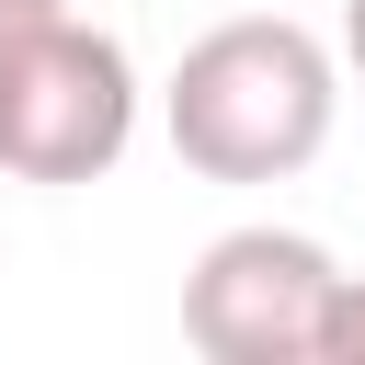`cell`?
<instances>
[{"mask_svg":"<svg viewBox=\"0 0 365 365\" xmlns=\"http://www.w3.org/2000/svg\"><path fill=\"white\" fill-rule=\"evenodd\" d=\"M331 114H342V46H319L285 11H240L194 34L182 68L160 80L171 160L205 182H297L331 148Z\"/></svg>","mask_w":365,"mask_h":365,"instance_id":"6da1fadb","label":"cell"},{"mask_svg":"<svg viewBox=\"0 0 365 365\" xmlns=\"http://www.w3.org/2000/svg\"><path fill=\"white\" fill-rule=\"evenodd\" d=\"M137 137V57L125 34L57 11L0 46V171L11 182H103Z\"/></svg>","mask_w":365,"mask_h":365,"instance_id":"7a4b0ae2","label":"cell"},{"mask_svg":"<svg viewBox=\"0 0 365 365\" xmlns=\"http://www.w3.org/2000/svg\"><path fill=\"white\" fill-rule=\"evenodd\" d=\"M342 262L308 228H217L182 274V342L205 365H331Z\"/></svg>","mask_w":365,"mask_h":365,"instance_id":"3957f363","label":"cell"},{"mask_svg":"<svg viewBox=\"0 0 365 365\" xmlns=\"http://www.w3.org/2000/svg\"><path fill=\"white\" fill-rule=\"evenodd\" d=\"M331 365H365V274H342V308H331Z\"/></svg>","mask_w":365,"mask_h":365,"instance_id":"277c9868","label":"cell"},{"mask_svg":"<svg viewBox=\"0 0 365 365\" xmlns=\"http://www.w3.org/2000/svg\"><path fill=\"white\" fill-rule=\"evenodd\" d=\"M57 11H68V0H0V46H23V34L57 23Z\"/></svg>","mask_w":365,"mask_h":365,"instance_id":"5b68a950","label":"cell"},{"mask_svg":"<svg viewBox=\"0 0 365 365\" xmlns=\"http://www.w3.org/2000/svg\"><path fill=\"white\" fill-rule=\"evenodd\" d=\"M342 68L365 80V0H342Z\"/></svg>","mask_w":365,"mask_h":365,"instance_id":"8992f818","label":"cell"}]
</instances>
